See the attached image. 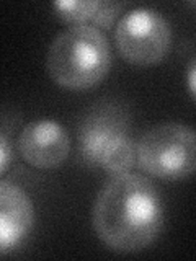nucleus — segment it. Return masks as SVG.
<instances>
[{
  "label": "nucleus",
  "instance_id": "obj_1",
  "mask_svg": "<svg viewBox=\"0 0 196 261\" xmlns=\"http://www.w3.org/2000/svg\"><path fill=\"white\" fill-rule=\"evenodd\" d=\"M93 228L106 247L118 253H137L157 239L163 206L157 188L139 173L113 176L96 194Z\"/></svg>",
  "mask_w": 196,
  "mask_h": 261
},
{
  "label": "nucleus",
  "instance_id": "obj_2",
  "mask_svg": "<svg viewBox=\"0 0 196 261\" xmlns=\"http://www.w3.org/2000/svg\"><path fill=\"white\" fill-rule=\"evenodd\" d=\"M46 67L51 79L64 88L95 87L111 67L108 39L92 24H72L53 39Z\"/></svg>",
  "mask_w": 196,
  "mask_h": 261
},
{
  "label": "nucleus",
  "instance_id": "obj_3",
  "mask_svg": "<svg viewBox=\"0 0 196 261\" xmlns=\"http://www.w3.org/2000/svg\"><path fill=\"white\" fill-rule=\"evenodd\" d=\"M139 167L162 179H182L196 173V130L182 122L151 127L137 144Z\"/></svg>",
  "mask_w": 196,
  "mask_h": 261
},
{
  "label": "nucleus",
  "instance_id": "obj_4",
  "mask_svg": "<svg viewBox=\"0 0 196 261\" xmlns=\"http://www.w3.org/2000/svg\"><path fill=\"white\" fill-rule=\"evenodd\" d=\"M114 41L121 57L137 67L159 64L167 56L172 44L170 23L162 13L152 8H134L122 15Z\"/></svg>",
  "mask_w": 196,
  "mask_h": 261
},
{
  "label": "nucleus",
  "instance_id": "obj_5",
  "mask_svg": "<svg viewBox=\"0 0 196 261\" xmlns=\"http://www.w3.org/2000/svg\"><path fill=\"white\" fill-rule=\"evenodd\" d=\"M18 150L30 165L51 170L65 162L70 152V142L67 133L56 121L38 119L21 130Z\"/></svg>",
  "mask_w": 196,
  "mask_h": 261
},
{
  "label": "nucleus",
  "instance_id": "obj_6",
  "mask_svg": "<svg viewBox=\"0 0 196 261\" xmlns=\"http://www.w3.org/2000/svg\"><path fill=\"white\" fill-rule=\"evenodd\" d=\"M35 222L31 199L10 181L0 183V251L7 255L27 237Z\"/></svg>",
  "mask_w": 196,
  "mask_h": 261
},
{
  "label": "nucleus",
  "instance_id": "obj_7",
  "mask_svg": "<svg viewBox=\"0 0 196 261\" xmlns=\"http://www.w3.org/2000/svg\"><path fill=\"white\" fill-rule=\"evenodd\" d=\"M121 133H125V130H119L108 124V122H90L84 129V134H82V153H84V159L90 163L100 165L105 152L108 150L111 142Z\"/></svg>",
  "mask_w": 196,
  "mask_h": 261
},
{
  "label": "nucleus",
  "instance_id": "obj_8",
  "mask_svg": "<svg viewBox=\"0 0 196 261\" xmlns=\"http://www.w3.org/2000/svg\"><path fill=\"white\" fill-rule=\"evenodd\" d=\"M134 157H137V145L134 147V142L125 133H121L111 142L108 150L105 152L100 165L108 173L116 176V175L128 173V170L134 163Z\"/></svg>",
  "mask_w": 196,
  "mask_h": 261
},
{
  "label": "nucleus",
  "instance_id": "obj_9",
  "mask_svg": "<svg viewBox=\"0 0 196 261\" xmlns=\"http://www.w3.org/2000/svg\"><path fill=\"white\" fill-rule=\"evenodd\" d=\"M100 2L96 0H62L54 4V10L62 20L72 24H90L93 23Z\"/></svg>",
  "mask_w": 196,
  "mask_h": 261
},
{
  "label": "nucleus",
  "instance_id": "obj_10",
  "mask_svg": "<svg viewBox=\"0 0 196 261\" xmlns=\"http://www.w3.org/2000/svg\"><path fill=\"white\" fill-rule=\"evenodd\" d=\"M122 8H125V4H121V2H100L96 15L93 18V24L110 28L111 24L116 21Z\"/></svg>",
  "mask_w": 196,
  "mask_h": 261
},
{
  "label": "nucleus",
  "instance_id": "obj_11",
  "mask_svg": "<svg viewBox=\"0 0 196 261\" xmlns=\"http://www.w3.org/2000/svg\"><path fill=\"white\" fill-rule=\"evenodd\" d=\"M186 84H188V90L193 96V100L196 101V57L190 62L186 70Z\"/></svg>",
  "mask_w": 196,
  "mask_h": 261
},
{
  "label": "nucleus",
  "instance_id": "obj_12",
  "mask_svg": "<svg viewBox=\"0 0 196 261\" xmlns=\"http://www.w3.org/2000/svg\"><path fill=\"white\" fill-rule=\"evenodd\" d=\"M0 147H2V155H0V171L5 173L8 160H10V152H8V141H7L5 136H2V139H0Z\"/></svg>",
  "mask_w": 196,
  "mask_h": 261
}]
</instances>
